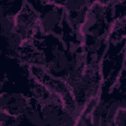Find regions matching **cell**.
Wrapping results in <instances>:
<instances>
[{"label":"cell","instance_id":"cell-1","mask_svg":"<svg viewBox=\"0 0 126 126\" xmlns=\"http://www.w3.org/2000/svg\"><path fill=\"white\" fill-rule=\"evenodd\" d=\"M14 31L22 41H32L40 28L38 14L28 1L24 3L14 18Z\"/></svg>","mask_w":126,"mask_h":126}]
</instances>
